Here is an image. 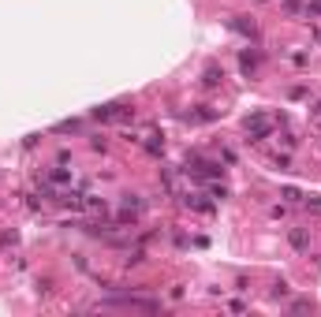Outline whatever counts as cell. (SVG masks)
Listing matches in <instances>:
<instances>
[{
  "instance_id": "cell-1",
  "label": "cell",
  "mask_w": 321,
  "mask_h": 317,
  "mask_svg": "<svg viewBox=\"0 0 321 317\" xmlns=\"http://www.w3.org/2000/svg\"><path fill=\"white\" fill-rule=\"evenodd\" d=\"M269 131H273V123H269L265 116H250V120H247V134H250L254 142H258V138H265Z\"/></svg>"
},
{
  "instance_id": "cell-2",
  "label": "cell",
  "mask_w": 321,
  "mask_h": 317,
  "mask_svg": "<svg viewBox=\"0 0 321 317\" xmlns=\"http://www.w3.org/2000/svg\"><path fill=\"white\" fill-rule=\"evenodd\" d=\"M228 26H232L235 34H247V37H258V26H254V23H247V15H235V19H232Z\"/></svg>"
},
{
  "instance_id": "cell-3",
  "label": "cell",
  "mask_w": 321,
  "mask_h": 317,
  "mask_svg": "<svg viewBox=\"0 0 321 317\" xmlns=\"http://www.w3.org/2000/svg\"><path fill=\"white\" fill-rule=\"evenodd\" d=\"M183 205L198 209V213H213V201H205L202 194H187V198H183Z\"/></svg>"
},
{
  "instance_id": "cell-4",
  "label": "cell",
  "mask_w": 321,
  "mask_h": 317,
  "mask_svg": "<svg viewBox=\"0 0 321 317\" xmlns=\"http://www.w3.org/2000/svg\"><path fill=\"white\" fill-rule=\"evenodd\" d=\"M221 79H224V75L217 71V67H205V75H202V86H205V90H213V86H221Z\"/></svg>"
},
{
  "instance_id": "cell-5",
  "label": "cell",
  "mask_w": 321,
  "mask_h": 317,
  "mask_svg": "<svg viewBox=\"0 0 321 317\" xmlns=\"http://www.w3.org/2000/svg\"><path fill=\"white\" fill-rule=\"evenodd\" d=\"M239 64H243V75H254L258 71V52H243Z\"/></svg>"
},
{
  "instance_id": "cell-6",
  "label": "cell",
  "mask_w": 321,
  "mask_h": 317,
  "mask_svg": "<svg viewBox=\"0 0 321 317\" xmlns=\"http://www.w3.org/2000/svg\"><path fill=\"white\" fill-rule=\"evenodd\" d=\"M191 120H198V123H209V120H217V112L209 109V104H198V109L191 112Z\"/></svg>"
},
{
  "instance_id": "cell-7",
  "label": "cell",
  "mask_w": 321,
  "mask_h": 317,
  "mask_svg": "<svg viewBox=\"0 0 321 317\" xmlns=\"http://www.w3.org/2000/svg\"><path fill=\"white\" fill-rule=\"evenodd\" d=\"M291 246H295V250H306V232H303V228H291Z\"/></svg>"
},
{
  "instance_id": "cell-8",
  "label": "cell",
  "mask_w": 321,
  "mask_h": 317,
  "mask_svg": "<svg viewBox=\"0 0 321 317\" xmlns=\"http://www.w3.org/2000/svg\"><path fill=\"white\" fill-rule=\"evenodd\" d=\"M142 205H146V201L138 198V194H124V209H127V213H138Z\"/></svg>"
},
{
  "instance_id": "cell-9",
  "label": "cell",
  "mask_w": 321,
  "mask_h": 317,
  "mask_svg": "<svg viewBox=\"0 0 321 317\" xmlns=\"http://www.w3.org/2000/svg\"><path fill=\"white\" fill-rule=\"evenodd\" d=\"M49 179H52V183H71V172H68V168H52Z\"/></svg>"
},
{
  "instance_id": "cell-10",
  "label": "cell",
  "mask_w": 321,
  "mask_h": 317,
  "mask_svg": "<svg viewBox=\"0 0 321 317\" xmlns=\"http://www.w3.org/2000/svg\"><path fill=\"white\" fill-rule=\"evenodd\" d=\"M15 243H19L15 232H4V235H0V246H4V250H8V246H15Z\"/></svg>"
},
{
  "instance_id": "cell-11",
  "label": "cell",
  "mask_w": 321,
  "mask_h": 317,
  "mask_svg": "<svg viewBox=\"0 0 321 317\" xmlns=\"http://www.w3.org/2000/svg\"><path fill=\"white\" fill-rule=\"evenodd\" d=\"M56 131H60V134H68V131H79V123H75V120H68V123H60Z\"/></svg>"
},
{
  "instance_id": "cell-12",
  "label": "cell",
  "mask_w": 321,
  "mask_h": 317,
  "mask_svg": "<svg viewBox=\"0 0 321 317\" xmlns=\"http://www.w3.org/2000/svg\"><path fill=\"white\" fill-rule=\"evenodd\" d=\"M306 205H310V209H314V213H321V198H314V201H310V198H306Z\"/></svg>"
},
{
  "instance_id": "cell-13",
  "label": "cell",
  "mask_w": 321,
  "mask_h": 317,
  "mask_svg": "<svg viewBox=\"0 0 321 317\" xmlns=\"http://www.w3.org/2000/svg\"><path fill=\"white\" fill-rule=\"evenodd\" d=\"M310 112H314V116H321V101H317V104H314V109H310Z\"/></svg>"
}]
</instances>
